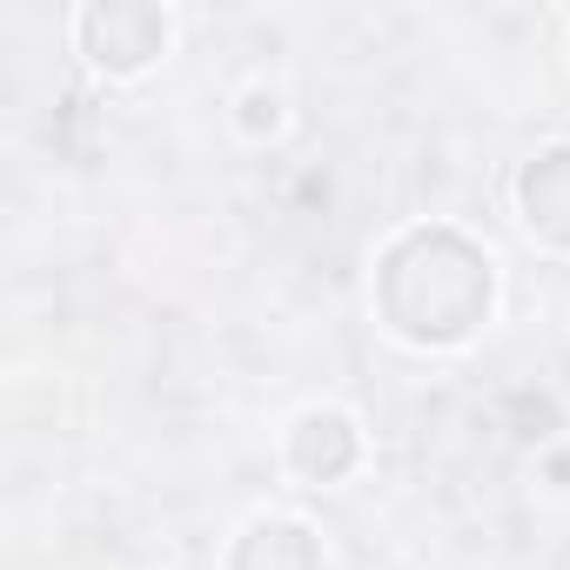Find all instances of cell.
I'll list each match as a JSON object with an SVG mask.
<instances>
[{"label":"cell","mask_w":570,"mask_h":570,"mask_svg":"<svg viewBox=\"0 0 570 570\" xmlns=\"http://www.w3.org/2000/svg\"><path fill=\"white\" fill-rule=\"evenodd\" d=\"M248 128H275V101L268 95H248V115H242Z\"/></svg>","instance_id":"2"},{"label":"cell","mask_w":570,"mask_h":570,"mask_svg":"<svg viewBox=\"0 0 570 570\" xmlns=\"http://www.w3.org/2000/svg\"><path fill=\"white\" fill-rule=\"evenodd\" d=\"M296 456H303V470H316V476H336V470L356 456V443H350V423H336V416H309V423H303V436H296Z\"/></svg>","instance_id":"1"}]
</instances>
